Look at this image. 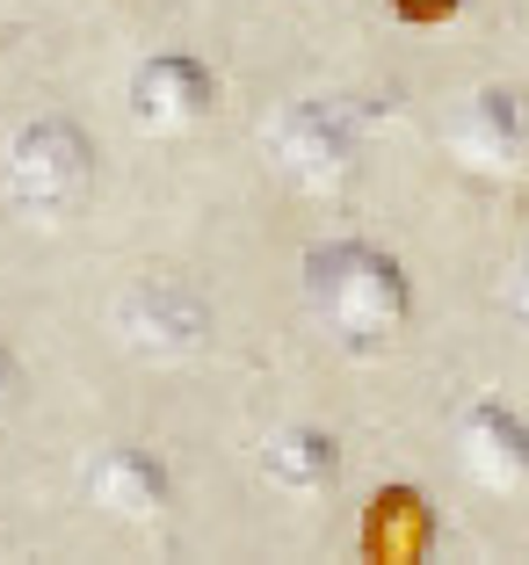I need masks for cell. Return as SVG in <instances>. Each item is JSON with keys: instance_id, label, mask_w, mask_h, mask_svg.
<instances>
[{"instance_id": "6da1fadb", "label": "cell", "mask_w": 529, "mask_h": 565, "mask_svg": "<svg viewBox=\"0 0 529 565\" xmlns=\"http://www.w3.org/2000/svg\"><path fill=\"white\" fill-rule=\"evenodd\" d=\"M305 298L334 327V341L384 349V341H399V327L414 312V282L370 239H327V247L305 254Z\"/></svg>"}, {"instance_id": "7a4b0ae2", "label": "cell", "mask_w": 529, "mask_h": 565, "mask_svg": "<svg viewBox=\"0 0 529 565\" xmlns=\"http://www.w3.org/2000/svg\"><path fill=\"white\" fill-rule=\"evenodd\" d=\"M378 117L384 109L370 95H305L268 124V152H276V167L298 189H341L363 167Z\"/></svg>"}, {"instance_id": "3957f363", "label": "cell", "mask_w": 529, "mask_h": 565, "mask_svg": "<svg viewBox=\"0 0 529 565\" xmlns=\"http://www.w3.org/2000/svg\"><path fill=\"white\" fill-rule=\"evenodd\" d=\"M0 182H8V203L36 225H59L87 203L95 189V146L73 117H36L8 138V160H0Z\"/></svg>"}, {"instance_id": "277c9868", "label": "cell", "mask_w": 529, "mask_h": 565, "mask_svg": "<svg viewBox=\"0 0 529 565\" xmlns=\"http://www.w3.org/2000/svg\"><path fill=\"white\" fill-rule=\"evenodd\" d=\"M109 333L146 363H189L211 341V298L174 268H146L109 298Z\"/></svg>"}, {"instance_id": "5b68a950", "label": "cell", "mask_w": 529, "mask_h": 565, "mask_svg": "<svg viewBox=\"0 0 529 565\" xmlns=\"http://www.w3.org/2000/svg\"><path fill=\"white\" fill-rule=\"evenodd\" d=\"M449 152L479 174H515L529 160V95L522 87H472L449 117Z\"/></svg>"}, {"instance_id": "8992f818", "label": "cell", "mask_w": 529, "mask_h": 565, "mask_svg": "<svg viewBox=\"0 0 529 565\" xmlns=\"http://www.w3.org/2000/svg\"><path fill=\"white\" fill-rule=\"evenodd\" d=\"M218 102V81L203 58H189V51H152L146 66L131 73V117L146 124V131L174 138V131H197L203 117H211Z\"/></svg>"}, {"instance_id": "52a82bcc", "label": "cell", "mask_w": 529, "mask_h": 565, "mask_svg": "<svg viewBox=\"0 0 529 565\" xmlns=\"http://www.w3.org/2000/svg\"><path fill=\"white\" fill-rule=\"evenodd\" d=\"M457 457L486 493H529V420L500 399L464 406L457 420Z\"/></svg>"}, {"instance_id": "ba28073f", "label": "cell", "mask_w": 529, "mask_h": 565, "mask_svg": "<svg viewBox=\"0 0 529 565\" xmlns=\"http://www.w3.org/2000/svg\"><path fill=\"white\" fill-rule=\"evenodd\" d=\"M87 500H95L102 515H116V522H160L167 500H174V479H167V465L152 457V449L116 443V449H102L95 465H87Z\"/></svg>"}, {"instance_id": "9c48e42d", "label": "cell", "mask_w": 529, "mask_h": 565, "mask_svg": "<svg viewBox=\"0 0 529 565\" xmlns=\"http://www.w3.org/2000/svg\"><path fill=\"white\" fill-rule=\"evenodd\" d=\"M363 558H378V565H421V558H435V536H443V522H435V508H429V493L421 486H406V479H392V486H378L370 493V508H363Z\"/></svg>"}, {"instance_id": "30bf717a", "label": "cell", "mask_w": 529, "mask_h": 565, "mask_svg": "<svg viewBox=\"0 0 529 565\" xmlns=\"http://www.w3.org/2000/svg\"><path fill=\"white\" fill-rule=\"evenodd\" d=\"M254 471L290 500H319V493H334V479H341V443H334L327 428H276V435H262V449H254Z\"/></svg>"}, {"instance_id": "8fae6325", "label": "cell", "mask_w": 529, "mask_h": 565, "mask_svg": "<svg viewBox=\"0 0 529 565\" xmlns=\"http://www.w3.org/2000/svg\"><path fill=\"white\" fill-rule=\"evenodd\" d=\"M392 8V22H406V30H443V22L464 15V0H384Z\"/></svg>"}, {"instance_id": "7c38bea8", "label": "cell", "mask_w": 529, "mask_h": 565, "mask_svg": "<svg viewBox=\"0 0 529 565\" xmlns=\"http://www.w3.org/2000/svg\"><path fill=\"white\" fill-rule=\"evenodd\" d=\"M508 319H515V327L529 333V262L515 268V282H508Z\"/></svg>"}, {"instance_id": "4fadbf2b", "label": "cell", "mask_w": 529, "mask_h": 565, "mask_svg": "<svg viewBox=\"0 0 529 565\" xmlns=\"http://www.w3.org/2000/svg\"><path fill=\"white\" fill-rule=\"evenodd\" d=\"M15 384H22V370H15V355H8V341H0V414L15 399Z\"/></svg>"}]
</instances>
